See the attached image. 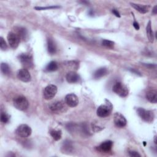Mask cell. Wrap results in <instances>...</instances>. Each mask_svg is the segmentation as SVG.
Returning a JSON list of instances; mask_svg holds the SVG:
<instances>
[{
	"label": "cell",
	"instance_id": "obj_4",
	"mask_svg": "<svg viewBox=\"0 0 157 157\" xmlns=\"http://www.w3.org/2000/svg\"><path fill=\"white\" fill-rule=\"evenodd\" d=\"M112 90L121 97H126L128 95V89L127 86L121 82L116 83L113 86Z\"/></svg>",
	"mask_w": 157,
	"mask_h": 157
},
{
	"label": "cell",
	"instance_id": "obj_24",
	"mask_svg": "<svg viewBox=\"0 0 157 157\" xmlns=\"http://www.w3.org/2000/svg\"><path fill=\"white\" fill-rule=\"evenodd\" d=\"M1 70L4 74L7 75L10 73V68L7 63H2L1 64Z\"/></svg>",
	"mask_w": 157,
	"mask_h": 157
},
{
	"label": "cell",
	"instance_id": "obj_16",
	"mask_svg": "<svg viewBox=\"0 0 157 157\" xmlns=\"http://www.w3.org/2000/svg\"><path fill=\"white\" fill-rule=\"evenodd\" d=\"M17 34L20 39L24 41L28 39V32L27 30L22 27H19L17 29Z\"/></svg>",
	"mask_w": 157,
	"mask_h": 157
},
{
	"label": "cell",
	"instance_id": "obj_22",
	"mask_svg": "<svg viewBox=\"0 0 157 157\" xmlns=\"http://www.w3.org/2000/svg\"><path fill=\"white\" fill-rule=\"evenodd\" d=\"M50 134L51 135V136L53 137V139H54L55 141H58L61 138V130H53L50 131Z\"/></svg>",
	"mask_w": 157,
	"mask_h": 157
},
{
	"label": "cell",
	"instance_id": "obj_23",
	"mask_svg": "<svg viewBox=\"0 0 157 157\" xmlns=\"http://www.w3.org/2000/svg\"><path fill=\"white\" fill-rule=\"evenodd\" d=\"M62 148L63 149V151L66 152H71L73 150V145L71 142L69 141H66L63 145Z\"/></svg>",
	"mask_w": 157,
	"mask_h": 157
},
{
	"label": "cell",
	"instance_id": "obj_26",
	"mask_svg": "<svg viewBox=\"0 0 157 157\" xmlns=\"http://www.w3.org/2000/svg\"><path fill=\"white\" fill-rule=\"evenodd\" d=\"M0 48L2 50H6L8 49V46L2 37L0 38Z\"/></svg>",
	"mask_w": 157,
	"mask_h": 157
},
{
	"label": "cell",
	"instance_id": "obj_35",
	"mask_svg": "<svg viewBox=\"0 0 157 157\" xmlns=\"http://www.w3.org/2000/svg\"><path fill=\"white\" fill-rule=\"evenodd\" d=\"M150 66V65H148V64H147V66ZM150 66H151V67H152V66H153V65H152V64H150Z\"/></svg>",
	"mask_w": 157,
	"mask_h": 157
},
{
	"label": "cell",
	"instance_id": "obj_6",
	"mask_svg": "<svg viewBox=\"0 0 157 157\" xmlns=\"http://www.w3.org/2000/svg\"><path fill=\"white\" fill-rule=\"evenodd\" d=\"M15 133L20 137H27L31 134L32 130L28 125L26 124H22L17 128Z\"/></svg>",
	"mask_w": 157,
	"mask_h": 157
},
{
	"label": "cell",
	"instance_id": "obj_20",
	"mask_svg": "<svg viewBox=\"0 0 157 157\" xmlns=\"http://www.w3.org/2000/svg\"><path fill=\"white\" fill-rule=\"evenodd\" d=\"M146 33H147V38L149 39V41L152 43L153 42L154 36H153V31H152L150 21H149L147 24V27H146Z\"/></svg>",
	"mask_w": 157,
	"mask_h": 157
},
{
	"label": "cell",
	"instance_id": "obj_32",
	"mask_svg": "<svg viewBox=\"0 0 157 157\" xmlns=\"http://www.w3.org/2000/svg\"><path fill=\"white\" fill-rule=\"evenodd\" d=\"M156 13H157V7H156V6H155L153 9V14H156Z\"/></svg>",
	"mask_w": 157,
	"mask_h": 157
},
{
	"label": "cell",
	"instance_id": "obj_21",
	"mask_svg": "<svg viewBox=\"0 0 157 157\" xmlns=\"http://www.w3.org/2000/svg\"><path fill=\"white\" fill-rule=\"evenodd\" d=\"M58 64L55 61H51L50 62L46 68V71L48 72H53L55 71L58 69Z\"/></svg>",
	"mask_w": 157,
	"mask_h": 157
},
{
	"label": "cell",
	"instance_id": "obj_19",
	"mask_svg": "<svg viewBox=\"0 0 157 157\" xmlns=\"http://www.w3.org/2000/svg\"><path fill=\"white\" fill-rule=\"evenodd\" d=\"M131 5L136 11H137L138 12H139L141 14H146L149 11V8L147 6L141 5H137V4H134V3H131Z\"/></svg>",
	"mask_w": 157,
	"mask_h": 157
},
{
	"label": "cell",
	"instance_id": "obj_33",
	"mask_svg": "<svg viewBox=\"0 0 157 157\" xmlns=\"http://www.w3.org/2000/svg\"><path fill=\"white\" fill-rule=\"evenodd\" d=\"M154 141H155V143L156 144V136H155V138H154Z\"/></svg>",
	"mask_w": 157,
	"mask_h": 157
},
{
	"label": "cell",
	"instance_id": "obj_34",
	"mask_svg": "<svg viewBox=\"0 0 157 157\" xmlns=\"http://www.w3.org/2000/svg\"><path fill=\"white\" fill-rule=\"evenodd\" d=\"M144 146H146V142H144Z\"/></svg>",
	"mask_w": 157,
	"mask_h": 157
},
{
	"label": "cell",
	"instance_id": "obj_29",
	"mask_svg": "<svg viewBox=\"0 0 157 157\" xmlns=\"http://www.w3.org/2000/svg\"><path fill=\"white\" fill-rule=\"evenodd\" d=\"M129 155L130 156H132V157H137V156H141L138 152H137L136 151H130Z\"/></svg>",
	"mask_w": 157,
	"mask_h": 157
},
{
	"label": "cell",
	"instance_id": "obj_5",
	"mask_svg": "<svg viewBox=\"0 0 157 157\" xmlns=\"http://www.w3.org/2000/svg\"><path fill=\"white\" fill-rule=\"evenodd\" d=\"M57 93V87L56 85L50 84L47 85L44 89L43 92V96L46 100L52 99L56 95Z\"/></svg>",
	"mask_w": 157,
	"mask_h": 157
},
{
	"label": "cell",
	"instance_id": "obj_31",
	"mask_svg": "<svg viewBox=\"0 0 157 157\" xmlns=\"http://www.w3.org/2000/svg\"><path fill=\"white\" fill-rule=\"evenodd\" d=\"M133 25V27H134V28H135L136 30H139V24H138L137 22H136V21H134Z\"/></svg>",
	"mask_w": 157,
	"mask_h": 157
},
{
	"label": "cell",
	"instance_id": "obj_17",
	"mask_svg": "<svg viewBox=\"0 0 157 157\" xmlns=\"http://www.w3.org/2000/svg\"><path fill=\"white\" fill-rule=\"evenodd\" d=\"M108 73V69L106 68H101L95 72L93 77L95 79H98L102 77L106 76Z\"/></svg>",
	"mask_w": 157,
	"mask_h": 157
},
{
	"label": "cell",
	"instance_id": "obj_15",
	"mask_svg": "<svg viewBox=\"0 0 157 157\" xmlns=\"http://www.w3.org/2000/svg\"><path fill=\"white\" fill-rule=\"evenodd\" d=\"M113 146V142L111 141H106L102 143L99 146V149L101 151L104 152H108L111 150Z\"/></svg>",
	"mask_w": 157,
	"mask_h": 157
},
{
	"label": "cell",
	"instance_id": "obj_27",
	"mask_svg": "<svg viewBox=\"0 0 157 157\" xmlns=\"http://www.w3.org/2000/svg\"><path fill=\"white\" fill-rule=\"evenodd\" d=\"M1 121L3 124H6L9 121V117L5 112H2L1 114Z\"/></svg>",
	"mask_w": 157,
	"mask_h": 157
},
{
	"label": "cell",
	"instance_id": "obj_12",
	"mask_svg": "<svg viewBox=\"0 0 157 157\" xmlns=\"http://www.w3.org/2000/svg\"><path fill=\"white\" fill-rule=\"evenodd\" d=\"M17 77L24 82H28L31 80V77L27 69H21L17 72Z\"/></svg>",
	"mask_w": 157,
	"mask_h": 157
},
{
	"label": "cell",
	"instance_id": "obj_1",
	"mask_svg": "<svg viewBox=\"0 0 157 157\" xmlns=\"http://www.w3.org/2000/svg\"><path fill=\"white\" fill-rule=\"evenodd\" d=\"M113 109V106L111 102L108 100H105V103L101 104L97 109L96 114L99 117H106L111 115Z\"/></svg>",
	"mask_w": 157,
	"mask_h": 157
},
{
	"label": "cell",
	"instance_id": "obj_18",
	"mask_svg": "<svg viewBox=\"0 0 157 157\" xmlns=\"http://www.w3.org/2000/svg\"><path fill=\"white\" fill-rule=\"evenodd\" d=\"M47 49H48L49 53L51 55L55 54V52L57 51L56 46L54 42L51 39H48L47 40Z\"/></svg>",
	"mask_w": 157,
	"mask_h": 157
},
{
	"label": "cell",
	"instance_id": "obj_8",
	"mask_svg": "<svg viewBox=\"0 0 157 157\" xmlns=\"http://www.w3.org/2000/svg\"><path fill=\"white\" fill-rule=\"evenodd\" d=\"M7 38L8 42L12 48L16 49L19 46L20 39L17 36V34L12 32H9L8 34Z\"/></svg>",
	"mask_w": 157,
	"mask_h": 157
},
{
	"label": "cell",
	"instance_id": "obj_11",
	"mask_svg": "<svg viewBox=\"0 0 157 157\" xmlns=\"http://www.w3.org/2000/svg\"><path fill=\"white\" fill-rule=\"evenodd\" d=\"M114 121L115 125L118 128H123L127 125V120L125 117L120 113H115L114 116Z\"/></svg>",
	"mask_w": 157,
	"mask_h": 157
},
{
	"label": "cell",
	"instance_id": "obj_28",
	"mask_svg": "<svg viewBox=\"0 0 157 157\" xmlns=\"http://www.w3.org/2000/svg\"><path fill=\"white\" fill-rule=\"evenodd\" d=\"M60 7L58 6H48V7H36L35 9L38 11H43L46 9H55V8H58Z\"/></svg>",
	"mask_w": 157,
	"mask_h": 157
},
{
	"label": "cell",
	"instance_id": "obj_10",
	"mask_svg": "<svg viewBox=\"0 0 157 157\" xmlns=\"http://www.w3.org/2000/svg\"><path fill=\"white\" fill-rule=\"evenodd\" d=\"M50 109L53 112L59 114L64 112L66 106L62 101H56L50 104Z\"/></svg>",
	"mask_w": 157,
	"mask_h": 157
},
{
	"label": "cell",
	"instance_id": "obj_3",
	"mask_svg": "<svg viewBox=\"0 0 157 157\" xmlns=\"http://www.w3.org/2000/svg\"><path fill=\"white\" fill-rule=\"evenodd\" d=\"M137 112L139 117H140L144 121L148 122V123H151V122L153 121L155 115L152 111L146 110L144 108H139L137 109Z\"/></svg>",
	"mask_w": 157,
	"mask_h": 157
},
{
	"label": "cell",
	"instance_id": "obj_30",
	"mask_svg": "<svg viewBox=\"0 0 157 157\" xmlns=\"http://www.w3.org/2000/svg\"><path fill=\"white\" fill-rule=\"evenodd\" d=\"M112 12V13H113L116 17H120V15L119 12H118L116 9H113Z\"/></svg>",
	"mask_w": 157,
	"mask_h": 157
},
{
	"label": "cell",
	"instance_id": "obj_2",
	"mask_svg": "<svg viewBox=\"0 0 157 157\" xmlns=\"http://www.w3.org/2000/svg\"><path fill=\"white\" fill-rule=\"evenodd\" d=\"M14 107L19 111H25L29 106V102L27 98L22 96L15 98L13 100Z\"/></svg>",
	"mask_w": 157,
	"mask_h": 157
},
{
	"label": "cell",
	"instance_id": "obj_25",
	"mask_svg": "<svg viewBox=\"0 0 157 157\" xmlns=\"http://www.w3.org/2000/svg\"><path fill=\"white\" fill-rule=\"evenodd\" d=\"M102 45L107 47H112L114 46V42L109 40H103L102 41Z\"/></svg>",
	"mask_w": 157,
	"mask_h": 157
},
{
	"label": "cell",
	"instance_id": "obj_14",
	"mask_svg": "<svg viewBox=\"0 0 157 157\" xmlns=\"http://www.w3.org/2000/svg\"><path fill=\"white\" fill-rule=\"evenodd\" d=\"M146 99L152 103H156L157 102V92L155 90H151L147 92Z\"/></svg>",
	"mask_w": 157,
	"mask_h": 157
},
{
	"label": "cell",
	"instance_id": "obj_7",
	"mask_svg": "<svg viewBox=\"0 0 157 157\" xmlns=\"http://www.w3.org/2000/svg\"><path fill=\"white\" fill-rule=\"evenodd\" d=\"M19 60L22 66L25 69H29L33 66V59L31 55L27 54H22L19 56Z\"/></svg>",
	"mask_w": 157,
	"mask_h": 157
},
{
	"label": "cell",
	"instance_id": "obj_9",
	"mask_svg": "<svg viewBox=\"0 0 157 157\" xmlns=\"http://www.w3.org/2000/svg\"><path fill=\"white\" fill-rule=\"evenodd\" d=\"M78 97L73 93L68 94L65 97V102L67 105L71 108L76 107L79 104Z\"/></svg>",
	"mask_w": 157,
	"mask_h": 157
},
{
	"label": "cell",
	"instance_id": "obj_13",
	"mask_svg": "<svg viewBox=\"0 0 157 157\" xmlns=\"http://www.w3.org/2000/svg\"><path fill=\"white\" fill-rule=\"evenodd\" d=\"M66 79L67 82L70 83H77L80 81V79L79 75L74 71H70L68 73L66 76Z\"/></svg>",
	"mask_w": 157,
	"mask_h": 157
}]
</instances>
